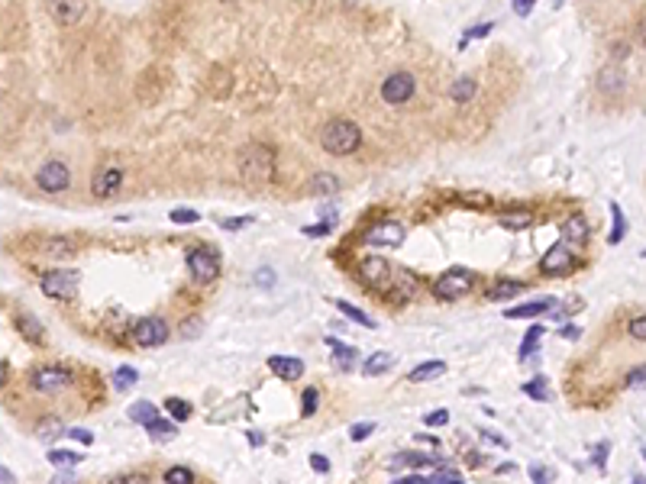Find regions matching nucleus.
Instances as JSON below:
<instances>
[{"label": "nucleus", "mask_w": 646, "mask_h": 484, "mask_svg": "<svg viewBox=\"0 0 646 484\" xmlns=\"http://www.w3.org/2000/svg\"><path fill=\"white\" fill-rule=\"evenodd\" d=\"M320 145L330 152V155H349L362 145V129L352 120H330L320 133Z\"/></svg>", "instance_id": "obj_1"}, {"label": "nucleus", "mask_w": 646, "mask_h": 484, "mask_svg": "<svg viewBox=\"0 0 646 484\" xmlns=\"http://www.w3.org/2000/svg\"><path fill=\"white\" fill-rule=\"evenodd\" d=\"M475 288V274L469 268H449L433 281V297L436 301H456V297L469 294Z\"/></svg>", "instance_id": "obj_2"}, {"label": "nucleus", "mask_w": 646, "mask_h": 484, "mask_svg": "<svg viewBox=\"0 0 646 484\" xmlns=\"http://www.w3.org/2000/svg\"><path fill=\"white\" fill-rule=\"evenodd\" d=\"M39 291L46 297H52V301H71V297L78 294V272H71V268H65V272H49L42 274V281H39Z\"/></svg>", "instance_id": "obj_3"}, {"label": "nucleus", "mask_w": 646, "mask_h": 484, "mask_svg": "<svg viewBox=\"0 0 646 484\" xmlns=\"http://www.w3.org/2000/svg\"><path fill=\"white\" fill-rule=\"evenodd\" d=\"M188 272L194 281L210 284V281L220 274V258H217V252H210V249H194V252H188Z\"/></svg>", "instance_id": "obj_4"}, {"label": "nucleus", "mask_w": 646, "mask_h": 484, "mask_svg": "<svg viewBox=\"0 0 646 484\" xmlns=\"http://www.w3.org/2000/svg\"><path fill=\"white\" fill-rule=\"evenodd\" d=\"M36 184L42 190H49V194H59V190H65L71 184V171L65 162H46V165L36 171Z\"/></svg>", "instance_id": "obj_5"}, {"label": "nucleus", "mask_w": 646, "mask_h": 484, "mask_svg": "<svg viewBox=\"0 0 646 484\" xmlns=\"http://www.w3.org/2000/svg\"><path fill=\"white\" fill-rule=\"evenodd\" d=\"M381 97L388 104H407L414 97V75L411 71H395L388 75V81L381 84Z\"/></svg>", "instance_id": "obj_6"}, {"label": "nucleus", "mask_w": 646, "mask_h": 484, "mask_svg": "<svg viewBox=\"0 0 646 484\" xmlns=\"http://www.w3.org/2000/svg\"><path fill=\"white\" fill-rule=\"evenodd\" d=\"M133 339L139 342V346L152 349V346H162V342L168 339V323L159 317H143L136 326H133Z\"/></svg>", "instance_id": "obj_7"}, {"label": "nucleus", "mask_w": 646, "mask_h": 484, "mask_svg": "<svg viewBox=\"0 0 646 484\" xmlns=\"http://www.w3.org/2000/svg\"><path fill=\"white\" fill-rule=\"evenodd\" d=\"M365 242L378 246V249H395V246L404 242V226L397 219H385V223H378V226H372L365 233Z\"/></svg>", "instance_id": "obj_8"}, {"label": "nucleus", "mask_w": 646, "mask_h": 484, "mask_svg": "<svg viewBox=\"0 0 646 484\" xmlns=\"http://www.w3.org/2000/svg\"><path fill=\"white\" fill-rule=\"evenodd\" d=\"M68 385H71V375L65 368H55V365H49V368H39L36 375H32V387H36L39 394L65 391Z\"/></svg>", "instance_id": "obj_9"}, {"label": "nucleus", "mask_w": 646, "mask_h": 484, "mask_svg": "<svg viewBox=\"0 0 646 484\" xmlns=\"http://www.w3.org/2000/svg\"><path fill=\"white\" fill-rule=\"evenodd\" d=\"M272 162H275V155L265 149V145H252V149H246L243 155H239L243 174H265V171H272Z\"/></svg>", "instance_id": "obj_10"}, {"label": "nucleus", "mask_w": 646, "mask_h": 484, "mask_svg": "<svg viewBox=\"0 0 646 484\" xmlns=\"http://www.w3.org/2000/svg\"><path fill=\"white\" fill-rule=\"evenodd\" d=\"M572 268H575V255H572V249H566V246H553V249L540 258L543 274H563V272H572Z\"/></svg>", "instance_id": "obj_11"}, {"label": "nucleus", "mask_w": 646, "mask_h": 484, "mask_svg": "<svg viewBox=\"0 0 646 484\" xmlns=\"http://www.w3.org/2000/svg\"><path fill=\"white\" fill-rule=\"evenodd\" d=\"M84 0H52L49 4V13H52V20L55 23H61V26H75L78 20L84 16Z\"/></svg>", "instance_id": "obj_12"}, {"label": "nucleus", "mask_w": 646, "mask_h": 484, "mask_svg": "<svg viewBox=\"0 0 646 484\" xmlns=\"http://www.w3.org/2000/svg\"><path fill=\"white\" fill-rule=\"evenodd\" d=\"M359 272H362V278L369 281V284H375V288H385L388 278H391V265H388V258H378V255L362 258Z\"/></svg>", "instance_id": "obj_13"}, {"label": "nucleus", "mask_w": 646, "mask_h": 484, "mask_svg": "<svg viewBox=\"0 0 646 484\" xmlns=\"http://www.w3.org/2000/svg\"><path fill=\"white\" fill-rule=\"evenodd\" d=\"M123 184V171L120 168H100L97 171V178H94V184H91V190H94V197H100V200H107V197H114L116 194V188Z\"/></svg>", "instance_id": "obj_14"}, {"label": "nucleus", "mask_w": 646, "mask_h": 484, "mask_svg": "<svg viewBox=\"0 0 646 484\" xmlns=\"http://www.w3.org/2000/svg\"><path fill=\"white\" fill-rule=\"evenodd\" d=\"M268 368L285 381H294V378L304 375V362H301V358H288V356H272L268 358Z\"/></svg>", "instance_id": "obj_15"}, {"label": "nucleus", "mask_w": 646, "mask_h": 484, "mask_svg": "<svg viewBox=\"0 0 646 484\" xmlns=\"http://www.w3.org/2000/svg\"><path fill=\"white\" fill-rule=\"evenodd\" d=\"M546 310H556V297H543V301H533V303H520V307H510L504 310V317L510 320H524V317H540Z\"/></svg>", "instance_id": "obj_16"}, {"label": "nucleus", "mask_w": 646, "mask_h": 484, "mask_svg": "<svg viewBox=\"0 0 646 484\" xmlns=\"http://www.w3.org/2000/svg\"><path fill=\"white\" fill-rule=\"evenodd\" d=\"M563 242H572V246H585L588 242V223L585 217H569L563 223Z\"/></svg>", "instance_id": "obj_17"}, {"label": "nucleus", "mask_w": 646, "mask_h": 484, "mask_svg": "<svg viewBox=\"0 0 646 484\" xmlns=\"http://www.w3.org/2000/svg\"><path fill=\"white\" fill-rule=\"evenodd\" d=\"M391 365H395V356H391V352H375L372 358H365L362 362V375L365 378H378V375H385Z\"/></svg>", "instance_id": "obj_18"}, {"label": "nucleus", "mask_w": 646, "mask_h": 484, "mask_svg": "<svg viewBox=\"0 0 646 484\" xmlns=\"http://www.w3.org/2000/svg\"><path fill=\"white\" fill-rule=\"evenodd\" d=\"M440 375H446V362H426V365H417V368L411 371V381L414 385H424V381H433V378H440Z\"/></svg>", "instance_id": "obj_19"}, {"label": "nucleus", "mask_w": 646, "mask_h": 484, "mask_svg": "<svg viewBox=\"0 0 646 484\" xmlns=\"http://www.w3.org/2000/svg\"><path fill=\"white\" fill-rule=\"evenodd\" d=\"M479 94V84L472 81V78H459V81L449 84V97L459 100V104H465V100H472Z\"/></svg>", "instance_id": "obj_20"}, {"label": "nucleus", "mask_w": 646, "mask_h": 484, "mask_svg": "<svg viewBox=\"0 0 646 484\" xmlns=\"http://www.w3.org/2000/svg\"><path fill=\"white\" fill-rule=\"evenodd\" d=\"M327 342L336 349V352H333L336 368H340V371H352V365H356V349H352V346H342V342H336V339H327Z\"/></svg>", "instance_id": "obj_21"}, {"label": "nucleus", "mask_w": 646, "mask_h": 484, "mask_svg": "<svg viewBox=\"0 0 646 484\" xmlns=\"http://www.w3.org/2000/svg\"><path fill=\"white\" fill-rule=\"evenodd\" d=\"M520 291H524L520 281H501V284H494V288L488 291V301H510V297H517Z\"/></svg>", "instance_id": "obj_22"}, {"label": "nucleus", "mask_w": 646, "mask_h": 484, "mask_svg": "<svg viewBox=\"0 0 646 484\" xmlns=\"http://www.w3.org/2000/svg\"><path fill=\"white\" fill-rule=\"evenodd\" d=\"M598 84H601V91H608V94H621V87H623V75H621V68H604L601 71V78H598Z\"/></svg>", "instance_id": "obj_23"}, {"label": "nucleus", "mask_w": 646, "mask_h": 484, "mask_svg": "<svg viewBox=\"0 0 646 484\" xmlns=\"http://www.w3.org/2000/svg\"><path fill=\"white\" fill-rule=\"evenodd\" d=\"M129 420H136V423H152L155 420V404L149 401H139L129 407Z\"/></svg>", "instance_id": "obj_24"}, {"label": "nucleus", "mask_w": 646, "mask_h": 484, "mask_svg": "<svg viewBox=\"0 0 646 484\" xmlns=\"http://www.w3.org/2000/svg\"><path fill=\"white\" fill-rule=\"evenodd\" d=\"M611 217H614V229H611V246H617V242L623 239V233H627V219H623V210L617 204H611Z\"/></svg>", "instance_id": "obj_25"}, {"label": "nucleus", "mask_w": 646, "mask_h": 484, "mask_svg": "<svg viewBox=\"0 0 646 484\" xmlns=\"http://www.w3.org/2000/svg\"><path fill=\"white\" fill-rule=\"evenodd\" d=\"M136 378H139V375H136V368H129V365H123V368H116V371H114V387H116V391H126V387H133V385H136Z\"/></svg>", "instance_id": "obj_26"}, {"label": "nucleus", "mask_w": 646, "mask_h": 484, "mask_svg": "<svg viewBox=\"0 0 646 484\" xmlns=\"http://www.w3.org/2000/svg\"><path fill=\"white\" fill-rule=\"evenodd\" d=\"M311 190L313 194H336V190H340V181H336V178H330V174H317V178H313L311 181Z\"/></svg>", "instance_id": "obj_27"}, {"label": "nucleus", "mask_w": 646, "mask_h": 484, "mask_svg": "<svg viewBox=\"0 0 646 484\" xmlns=\"http://www.w3.org/2000/svg\"><path fill=\"white\" fill-rule=\"evenodd\" d=\"M20 333H23L26 339L36 342V339H42V323H39L36 317H26L23 313V317H20Z\"/></svg>", "instance_id": "obj_28"}, {"label": "nucleus", "mask_w": 646, "mask_h": 484, "mask_svg": "<svg viewBox=\"0 0 646 484\" xmlns=\"http://www.w3.org/2000/svg\"><path fill=\"white\" fill-rule=\"evenodd\" d=\"M165 410H168V413H172V416H175L178 423H184V420H188V416H191V407H188V401H181V397H168V401H165Z\"/></svg>", "instance_id": "obj_29"}, {"label": "nucleus", "mask_w": 646, "mask_h": 484, "mask_svg": "<svg viewBox=\"0 0 646 484\" xmlns=\"http://www.w3.org/2000/svg\"><path fill=\"white\" fill-rule=\"evenodd\" d=\"M61 430H65V426H61V420H55V416H46V420H42V423L36 426L39 439H46V442H49V439H55V436H59Z\"/></svg>", "instance_id": "obj_30"}, {"label": "nucleus", "mask_w": 646, "mask_h": 484, "mask_svg": "<svg viewBox=\"0 0 646 484\" xmlns=\"http://www.w3.org/2000/svg\"><path fill=\"white\" fill-rule=\"evenodd\" d=\"M145 426H149V432H152V436L155 439H172V436H175V423H172V420H159V416H155V420H152V423H145Z\"/></svg>", "instance_id": "obj_31"}, {"label": "nucleus", "mask_w": 646, "mask_h": 484, "mask_svg": "<svg viewBox=\"0 0 646 484\" xmlns=\"http://www.w3.org/2000/svg\"><path fill=\"white\" fill-rule=\"evenodd\" d=\"M336 307H340V310L346 313V317H349V320H356L359 326H369V329H372V326H375V320H372V317H365V313L359 310V307H349V303H346V301H336Z\"/></svg>", "instance_id": "obj_32"}, {"label": "nucleus", "mask_w": 646, "mask_h": 484, "mask_svg": "<svg viewBox=\"0 0 646 484\" xmlns=\"http://www.w3.org/2000/svg\"><path fill=\"white\" fill-rule=\"evenodd\" d=\"M540 336H543V326H533L530 333L524 336V342H520V358H527L530 352H537V342H540Z\"/></svg>", "instance_id": "obj_33"}, {"label": "nucleus", "mask_w": 646, "mask_h": 484, "mask_svg": "<svg viewBox=\"0 0 646 484\" xmlns=\"http://www.w3.org/2000/svg\"><path fill=\"white\" fill-rule=\"evenodd\" d=\"M426 481H430V484H459V481H462V475H459L456 468H443V471L426 475Z\"/></svg>", "instance_id": "obj_34"}, {"label": "nucleus", "mask_w": 646, "mask_h": 484, "mask_svg": "<svg viewBox=\"0 0 646 484\" xmlns=\"http://www.w3.org/2000/svg\"><path fill=\"white\" fill-rule=\"evenodd\" d=\"M49 461H52V465H78L81 455L68 452V449H52V452H49Z\"/></svg>", "instance_id": "obj_35"}, {"label": "nucleus", "mask_w": 646, "mask_h": 484, "mask_svg": "<svg viewBox=\"0 0 646 484\" xmlns=\"http://www.w3.org/2000/svg\"><path fill=\"white\" fill-rule=\"evenodd\" d=\"M201 213L198 210H188V207H178V210H172V223H178V226H191V223H198Z\"/></svg>", "instance_id": "obj_36"}, {"label": "nucleus", "mask_w": 646, "mask_h": 484, "mask_svg": "<svg viewBox=\"0 0 646 484\" xmlns=\"http://www.w3.org/2000/svg\"><path fill=\"white\" fill-rule=\"evenodd\" d=\"M524 394H530L533 401H546V397H549V391H546V378L527 381V385H524Z\"/></svg>", "instance_id": "obj_37"}, {"label": "nucleus", "mask_w": 646, "mask_h": 484, "mask_svg": "<svg viewBox=\"0 0 646 484\" xmlns=\"http://www.w3.org/2000/svg\"><path fill=\"white\" fill-rule=\"evenodd\" d=\"M165 481H172V484H191V481H194V471L184 468V465H178V468H168L165 471Z\"/></svg>", "instance_id": "obj_38"}, {"label": "nucleus", "mask_w": 646, "mask_h": 484, "mask_svg": "<svg viewBox=\"0 0 646 484\" xmlns=\"http://www.w3.org/2000/svg\"><path fill=\"white\" fill-rule=\"evenodd\" d=\"M501 226H508V229H524V226H530V213H504V217H501Z\"/></svg>", "instance_id": "obj_39"}, {"label": "nucleus", "mask_w": 646, "mask_h": 484, "mask_svg": "<svg viewBox=\"0 0 646 484\" xmlns=\"http://www.w3.org/2000/svg\"><path fill=\"white\" fill-rule=\"evenodd\" d=\"M627 333H630L633 339L646 342V317H633V320H630V326H627Z\"/></svg>", "instance_id": "obj_40"}, {"label": "nucleus", "mask_w": 646, "mask_h": 484, "mask_svg": "<svg viewBox=\"0 0 646 484\" xmlns=\"http://www.w3.org/2000/svg\"><path fill=\"white\" fill-rule=\"evenodd\" d=\"M375 432V423H356L349 430V439H356V442H362V439H369Z\"/></svg>", "instance_id": "obj_41"}, {"label": "nucleus", "mask_w": 646, "mask_h": 484, "mask_svg": "<svg viewBox=\"0 0 646 484\" xmlns=\"http://www.w3.org/2000/svg\"><path fill=\"white\" fill-rule=\"evenodd\" d=\"M488 32H491V23H481V26H475V30H469L462 36V42H459V49L469 46V39H481V36H488Z\"/></svg>", "instance_id": "obj_42"}, {"label": "nucleus", "mask_w": 646, "mask_h": 484, "mask_svg": "<svg viewBox=\"0 0 646 484\" xmlns=\"http://www.w3.org/2000/svg\"><path fill=\"white\" fill-rule=\"evenodd\" d=\"M627 387H646V365H640L627 375Z\"/></svg>", "instance_id": "obj_43"}, {"label": "nucleus", "mask_w": 646, "mask_h": 484, "mask_svg": "<svg viewBox=\"0 0 646 484\" xmlns=\"http://www.w3.org/2000/svg\"><path fill=\"white\" fill-rule=\"evenodd\" d=\"M530 478H533V481H543V484H546V481H556V471H553V468H543V465H533V468H530Z\"/></svg>", "instance_id": "obj_44"}, {"label": "nucleus", "mask_w": 646, "mask_h": 484, "mask_svg": "<svg viewBox=\"0 0 646 484\" xmlns=\"http://www.w3.org/2000/svg\"><path fill=\"white\" fill-rule=\"evenodd\" d=\"M256 284H258V288H272V284H275V272H272V268H258V272H256Z\"/></svg>", "instance_id": "obj_45"}, {"label": "nucleus", "mask_w": 646, "mask_h": 484, "mask_svg": "<svg viewBox=\"0 0 646 484\" xmlns=\"http://www.w3.org/2000/svg\"><path fill=\"white\" fill-rule=\"evenodd\" d=\"M317 410V387H307L304 391V416H313Z\"/></svg>", "instance_id": "obj_46"}, {"label": "nucleus", "mask_w": 646, "mask_h": 484, "mask_svg": "<svg viewBox=\"0 0 646 484\" xmlns=\"http://www.w3.org/2000/svg\"><path fill=\"white\" fill-rule=\"evenodd\" d=\"M424 423L426 426H446L449 423V413H446V410H433V413H426Z\"/></svg>", "instance_id": "obj_47"}, {"label": "nucleus", "mask_w": 646, "mask_h": 484, "mask_svg": "<svg viewBox=\"0 0 646 484\" xmlns=\"http://www.w3.org/2000/svg\"><path fill=\"white\" fill-rule=\"evenodd\" d=\"M252 223V217H233V219H223L220 226L223 229H243V226H249Z\"/></svg>", "instance_id": "obj_48"}, {"label": "nucleus", "mask_w": 646, "mask_h": 484, "mask_svg": "<svg viewBox=\"0 0 646 484\" xmlns=\"http://www.w3.org/2000/svg\"><path fill=\"white\" fill-rule=\"evenodd\" d=\"M65 432H68L71 439H78V442H84V446H91V442H94V436L88 430H81V426H75V430H65Z\"/></svg>", "instance_id": "obj_49"}, {"label": "nucleus", "mask_w": 646, "mask_h": 484, "mask_svg": "<svg viewBox=\"0 0 646 484\" xmlns=\"http://www.w3.org/2000/svg\"><path fill=\"white\" fill-rule=\"evenodd\" d=\"M608 452H611L608 442H598V446H594V465H598V468H604V459H608Z\"/></svg>", "instance_id": "obj_50"}, {"label": "nucleus", "mask_w": 646, "mask_h": 484, "mask_svg": "<svg viewBox=\"0 0 646 484\" xmlns=\"http://www.w3.org/2000/svg\"><path fill=\"white\" fill-rule=\"evenodd\" d=\"M533 7H537V0H514V13L517 16H530Z\"/></svg>", "instance_id": "obj_51"}, {"label": "nucleus", "mask_w": 646, "mask_h": 484, "mask_svg": "<svg viewBox=\"0 0 646 484\" xmlns=\"http://www.w3.org/2000/svg\"><path fill=\"white\" fill-rule=\"evenodd\" d=\"M311 468H313V471H323V475H327V471H330V461L323 459V455H311Z\"/></svg>", "instance_id": "obj_52"}, {"label": "nucleus", "mask_w": 646, "mask_h": 484, "mask_svg": "<svg viewBox=\"0 0 646 484\" xmlns=\"http://www.w3.org/2000/svg\"><path fill=\"white\" fill-rule=\"evenodd\" d=\"M330 229H333V223H320V226H307L304 233H307V236H327Z\"/></svg>", "instance_id": "obj_53"}, {"label": "nucleus", "mask_w": 646, "mask_h": 484, "mask_svg": "<svg viewBox=\"0 0 646 484\" xmlns=\"http://www.w3.org/2000/svg\"><path fill=\"white\" fill-rule=\"evenodd\" d=\"M404 484H426V475H404Z\"/></svg>", "instance_id": "obj_54"}, {"label": "nucleus", "mask_w": 646, "mask_h": 484, "mask_svg": "<svg viewBox=\"0 0 646 484\" xmlns=\"http://www.w3.org/2000/svg\"><path fill=\"white\" fill-rule=\"evenodd\" d=\"M563 336H566V339H578V336H582V333H578V326H572V323H566V329H563Z\"/></svg>", "instance_id": "obj_55"}, {"label": "nucleus", "mask_w": 646, "mask_h": 484, "mask_svg": "<svg viewBox=\"0 0 646 484\" xmlns=\"http://www.w3.org/2000/svg\"><path fill=\"white\" fill-rule=\"evenodd\" d=\"M0 481H13V471H7L4 465H0Z\"/></svg>", "instance_id": "obj_56"}, {"label": "nucleus", "mask_w": 646, "mask_h": 484, "mask_svg": "<svg viewBox=\"0 0 646 484\" xmlns=\"http://www.w3.org/2000/svg\"><path fill=\"white\" fill-rule=\"evenodd\" d=\"M4 378H7V368H4V365H0V385H4Z\"/></svg>", "instance_id": "obj_57"}, {"label": "nucleus", "mask_w": 646, "mask_h": 484, "mask_svg": "<svg viewBox=\"0 0 646 484\" xmlns=\"http://www.w3.org/2000/svg\"><path fill=\"white\" fill-rule=\"evenodd\" d=\"M640 455H643V461H646V449H643V452H640Z\"/></svg>", "instance_id": "obj_58"}, {"label": "nucleus", "mask_w": 646, "mask_h": 484, "mask_svg": "<svg viewBox=\"0 0 646 484\" xmlns=\"http://www.w3.org/2000/svg\"><path fill=\"white\" fill-rule=\"evenodd\" d=\"M223 4H233V0H223Z\"/></svg>", "instance_id": "obj_59"}]
</instances>
